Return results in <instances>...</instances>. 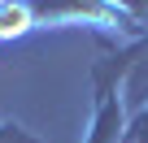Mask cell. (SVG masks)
Here are the masks:
<instances>
[{
    "label": "cell",
    "mask_w": 148,
    "mask_h": 143,
    "mask_svg": "<svg viewBox=\"0 0 148 143\" xmlns=\"http://www.w3.org/2000/svg\"><path fill=\"white\" fill-rule=\"evenodd\" d=\"M139 61H144V35L122 39V43H105L96 52V61H92V121H87L83 143H122L126 139L131 117L122 104V87Z\"/></svg>",
    "instance_id": "cell-1"
},
{
    "label": "cell",
    "mask_w": 148,
    "mask_h": 143,
    "mask_svg": "<svg viewBox=\"0 0 148 143\" xmlns=\"http://www.w3.org/2000/svg\"><path fill=\"white\" fill-rule=\"evenodd\" d=\"M31 26H35V9L31 5H5V0H0V39L26 35Z\"/></svg>",
    "instance_id": "cell-2"
},
{
    "label": "cell",
    "mask_w": 148,
    "mask_h": 143,
    "mask_svg": "<svg viewBox=\"0 0 148 143\" xmlns=\"http://www.w3.org/2000/svg\"><path fill=\"white\" fill-rule=\"evenodd\" d=\"M0 143H44V139H35L31 130H22L18 121H0Z\"/></svg>",
    "instance_id": "cell-3"
}]
</instances>
